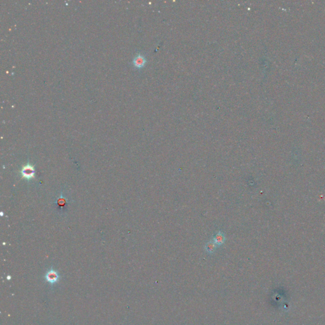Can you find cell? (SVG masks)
Listing matches in <instances>:
<instances>
[{
    "label": "cell",
    "instance_id": "cell-1",
    "mask_svg": "<svg viewBox=\"0 0 325 325\" xmlns=\"http://www.w3.org/2000/svg\"><path fill=\"white\" fill-rule=\"evenodd\" d=\"M21 173L24 178L27 180H30L34 177L35 169L33 165L30 164H27L22 168Z\"/></svg>",
    "mask_w": 325,
    "mask_h": 325
},
{
    "label": "cell",
    "instance_id": "cell-2",
    "mask_svg": "<svg viewBox=\"0 0 325 325\" xmlns=\"http://www.w3.org/2000/svg\"><path fill=\"white\" fill-rule=\"evenodd\" d=\"M146 59L145 56L141 54H137L133 60V64L137 68H142L146 64Z\"/></svg>",
    "mask_w": 325,
    "mask_h": 325
},
{
    "label": "cell",
    "instance_id": "cell-3",
    "mask_svg": "<svg viewBox=\"0 0 325 325\" xmlns=\"http://www.w3.org/2000/svg\"><path fill=\"white\" fill-rule=\"evenodd\" d=\"M45 278H46V280L48 282H49L50 283L53 284L59 280V275L55 271L50 270L47 273L45 276Z\"/></svg>",
    "mask_w": 325,
    "mask_h": 325
},
{
    "label": "cell",
    "instance_id": "cell-4",
    "mask_svg": "<svg viewBox=\"0 0 325 325\" xmlns=\"http://www.w3.org/2000/svg\"><path fill=\"white\" fill-rule=\"evenodd\" d=\"M213 241L217 246L222 245L225 241V234L222 231H219L214 237Z\"/></svg>",
    "mask_w": 325,
    "mask_h": 325
},
{
    "label": "cell",
    "instance_id": "cell-5",
    "mask_svg": "<svg viewBox=\"0 0 325 325\" xmlns=\"http://www.w3.org/2000/svg\"><path fill=\"white\" fill-rule=\"evenodd\" d=\"M217 245L214 242V241L212 240V241H208L206 245H205V250L206 251L210 253V254H212L214 253L215 250H217Z\"/></svg>",
    "mask_w": 325,
    "mask_h": 325
}]
</instances>
